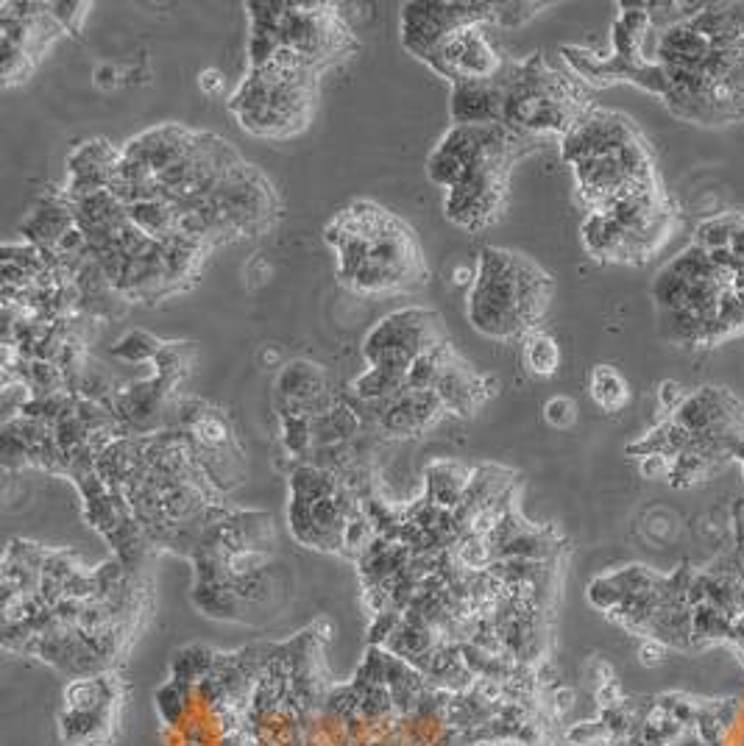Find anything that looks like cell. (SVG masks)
Returning <instances> with one entry per match:
<instances>
[{
	"label": "cell",
	"instance_id": "1",
	"mask_svg": "<svg viewBox=\"0 0 744 746\" xmlns=\"http://www.w3.org/2000/svg\"><path fill=\"white\" fill-rule=\"evenodd\" d=\"M552 282L536 262L502 248H483L471 282L466 315L485 337L513 340L536 332L547 312Z\"/></svg>",
	"mask_w": 744,
	"mask_h": 746
},
{
	"label": "cell",
	"instance_id": "2",
	"mask_svg": "<svg viewBox=\"0 0 744 746\" xmlns=\"http://www.w3.org/2000/svg\"><path fill=\"white\" fill-rule=\"evenodd\" d=\"M327 243L338 254V276L357 293H393L427 282L418 240L393 215L382 220L374 232H327Z\"/></svg>",
	"mask_w": 744,
	"mask_h": 746
},
{
	"label": "cell",
	"instance_id": "3",
	"mask_svg": "<svg viewBox=\"0 0 744 746\" xmlns=\"http://www.w3.org/2000/svg\"><path fill=\"white\" fill-rule=\"evenodd\" d=\"M315 106L313 84L279 78L268 70L251 67L229 98V112L254 137L282 140L307 126Z\"/></svg>",
	"mask_w": 744,
	"mask_h": 746
},
{
	"label": "cell",
	"instance_id": "4",
	"mask_svg": "<svg viewBox=\"0 0 744 746\" xmlns=\"http://www.w3.org/2000/svg\"><path fill=\"white\" fill-rule=\"evenodd\" d=\"M221 220L223 237H257L276 218V193L254 165L240 162L207 195Z\"/></svg>",
	"mask_w": 744,
	"mask_h": 746
},
{
	"label": "cell",
	"instance_id": "5",
	"mask_svg": "<svg viewBox=\"0 0 744 746\" xmlns=\"http://www.w3.org/2000/svg\"><path fill=\"white\" fill-rule=\"evenodd\" d=\"M444 340L446 335L435 312L407 307L385 315L368 332L363 340V357L368 360V368H385L407 376L418 354L430 351Z\"/></svg>",
	"mask_w": 744,
	"mask_h": 746
},
{
	"label": "cell",
	"instance_id": "6",
	"mask_svg": "<svg viewBox=\"0 0 744 746\" xmlns=\"http://www.w3.org/2000/svg\"><path fill=\"white\" fill-rule=\"evenodd\" d=\"M485 23H491V3L416 0L402 6V45L424 62V56L435 51L452 31Z\"/></svg>",
	"mask_w": 744,
	"mask_h": 746
},
{
	"label": "cell",
	"instance_id": "7",
	"mask_svg": "<svg viewBox=\"0 0 744 746\" xmlns=\"http://www.w3.org/2000/svg\"><path fill=\"white\" fill-rule=\"evenodd\" d=\"M424 62L441 78H449L452 84L485 81L502 73V59L491 37L485 34V26L457 28L435 51L424 56Z\"/></svg>",
	"mask_w": 744,
	"mask_h": 746
},
{
	"label": "cell",
	"instance_id": "8",
	"mask_svg": "<svg viewBox=\"0 0 744 746\" xmlns=\"http://www.w3.org/2000/svg\"><path fill=\"white\" fill-rule=\"evenodd\" d=\"M505 190H508V170H474L452 190H446V218L460 229H485L499 218V209L505 204Z\"/></svg>",
	"mask_w": 744,
	"mask_h": 746
},
{
	"label": "cell",
	"instance_id": "9",
	"mask_svg": "<svg viewBox=\"0 0 744 746\" xmlns=\"http://www.w3.org/2000/svg\"><path fill=\"white\" fill-rule=\"evenodd\" d=\"M357 407L366 410L363 418L393 438H413L418 432L430 429L446 412L444 401L432 390H413V387H405L385 401H357Z\"/></svg>",
	"mask_w": 744,
	"mask_h": 746
},
{
	"label": "cell",
	"instance_id": "10",
	"mask_svg": "<svg viewBox=\"0 0 744 746\" xmlns=\"http://www.w3.org/2000/svg\"><path fill=\"white\" fill-rule=\"evenodd\" d=\"M639 140V134L633 129V123L627 117L616 115V112H586L575 123V129L563 137V159L569 165H577L591 156L608 154L619 145Z\"/></svg>",
	"mask_w": 744,
	"mask_h": 746
},
{
	"label": "cell",
	"instance_id": "11",
	"mask_svg": "<svg viewBox=\"0 0 744 746\" xmlns=\"http://www.w3.org/2000/svg\"><path fill=\"white\" fill-rule=\"evenodd\" d=\"M432 393L444 401L446 412L474 415L496 393V379H488L483 373L474 371L469 362L452 348L446 354L444 368L438 373V382L432 387Z\"/></svg>",
	"mask_w": 744,
	"mask_h": 746
},
{
	"label": "cell",
	"instance_id": "12",
	"mask_svg": "<svg viewBox=\"0 0 744 746\" xmlns=\"http://www.w3.org/2000/svg\"><path fill=\"white\" fill-rule=\"evenodd\" d=\"M452 126H488L505 120V78L452 84Z\"/></svg>",
	"mask_w": 744,
	"mask_h": 746
},
{
	"label": "cell",
	"instance_id": "13",
	"mask_svg": "<svg viewBox=\"0 0 744 746\" xmlns=\"http://www.w3.org/2000/svg\"><path fill=\"white\" fill-rule=\"evenodd\" d=\"M70 229H76V218H73V206L67 201V195H62V198L42 201L20 226V234L42 251H56Z\"/></svg>",
	"mask_w": 744,
	"mask_h": 746
},
{
	"label": "cell",
	"instance_id": "14",
	"mask_svg": "<svg viewBox=\"0 0 744 746\" xmlns=\"http://www.w3.org/2000/svg\"><path fill=\"white\" fill-rule=\"evenodd\" d=\"M583 245L594 259L630 262V234L602 212H588L583 220Z\"/></svg>",
	"mask_w": 744,
	"mask_h": 746
},
{
	"label": "cell",
	"instance_id": "15",
	"mask_svg": "<svg viewBox=\"0 0 744 746\" xmlns=\"http://www.w3.org/2000/svg\"><path fill=\"white\" fill-rule=\"evenodd\" d=\"M471 476L474 474L463 465L444 463V460L432 463L427 468V499L455 513L460 502H463V496H466V490H469Z\"/></svg>",
	"mask_w": 744,
	"mask_h": 746
},
{
	"label": "cell",
	"instance_id": "16",
	"mask_svg": "<svg viewBox=\"0 0 744 746\" xmlns=\"http://www.w3.org/2000/svg\"><path fill=\"white\" fill-rule=\"evenodd\" d=\"M588 390H591L594 404L605 412L625 410L627 401H630V387H627L625 376L616 371V368H611V365H597L591 371Z\"/></svg>",
	"mask_w": 744,
	"mask_h": 746
},
{
	"label": "cell",
	"instance_id": "17",
	"mask_svg": "<svg viewBox=\"0 0 744 746\" xmlns=\"http://www.w3.org/2000/svg\"><path fill=\"white\" fill-rule=\"evenodd\" d=\"M522 362L533 376H541V379L555 376L558 368H561V346H558V340L547 335V332H538V329L530 332V335H524Z\"/></svg>",
	"mask_w": 744,
	"mask_h": 746
},
{
	"label": "cell",
	"instance_id": "18",
	"mask_svg": "<svg viewBox=\"0 0 744 746\" xmlns=\"http://www.w3.org/2000/svg\"><path fill=\"white\" fill-rule=\"evenodd\" d=\"M407 387L405 373L385 371V368H368L363 376H357L352 382V393L357 401H385L396 396L399 390Z\"/></svg>",
	"mask_w": 744,
	"mask_h": 746
},
{
	"label": "cell",
	"instance_id": "19",
	"mask_svg": "<svg viewBox=\"0 0 744 746\" xmlns=\"http://www.w3.org/2000/svg\"><path fill=\"white\" fill-rule=\"evenodd\" d=\"M731 635V618L725 610L714 605H700L692 610V649L728 641Z\"/></svg>",
	"mask_w": 744,
	"mask_h": 746
},
{
	"label": "cell",
	"instance_id": "20",
	"mask_svg": "<svg viewBox=\"0 0 744 746\" xmlns=\"http://www.w3.org/2000/svg\"><path fill=\"white\" fill-rule=\"evenodd\" d=\"M162 348H165V343L151 337L148 332H129L118 346L112 348V357L123 362H154Z\"/></svg>",
	"mask_w": 744,
	"mask_h": 746
},
{
	"label": "cell",
	"instance_id": "21",
	"mask_svg": "<svg viewBox=\"0 0 744 746\" xmlns=\"http://www.w3.org/2000/svg\"><path fill=\"white\" fill-rule=\"evenodd\" d=\"M282 440L290 454H307L313 443V418L304 415H282Z\"/></svg>",
	"mask_w": 744,
	"mask_h": 746
},
{
	"label": "cell",
	"instance_id": "22",
	"mask_svg": "<svg viewBox=\"0 0 744 746\" xmlns=\"http://www.w3.org/2000/svg\"><path fill=\"white\" fill-rule=\"evenodd\" d=\"M101 699H104V688H101V682L95 680L73 682L65 691V702L70 713H92Z\"/></svg>",
	"mask_w": 744,
	"mask_h": 746
},
{
	"label": "cell",
	"instance_id": "23",
	"mask_svg": "<svg viewBox=\"0 0 744 746\" xmlns=\"http://www.w3.org/2000/svg\"><path fill=\"white\" fill-rule=\"evenodd\" d=\"M588 602L597 607V610H605V613H614L616 607L625 602V593L616 585L614 574L597 577L588 585Z\"/></svg>",
	"mask_w": 744,
	"mask_h": 746
},
{
	"label": "cell",
	"instance_id": "24",
	"mask_svg": "<svg viewBox=\"0 0 744 746\" xmlns=\"http://www.w3.org/2000/svg\"><path fill=\"white\" fill-rule=\"evenodd\" d=\"M541 9V3H491V23L502 28H516L527 23Z\"/></svg>",
	"mask_w": 744,
	"mask_h": 746
},
{
	"label": "cell",
	"instance_id": "25",
	"mask_svg": "<svg viewBox=\"0 0 744 746\" xmlns=\"http://www.w3.org/2000/svg\"><path fill=\"white\" fill-rule=\"evenodd\" d=\"M90 12V3H48V14L62 26V31L79 34L84 17Z\"/></svg>",
	"mask_w": 744,
	"mask_h": 746
},
{
	"label": "cell",
	"instance_id": "26",
	"mask_svg": "<svg viewBox=\"0 0 744 746\" xmlns=\"http://www.w3.org/2000/svg\"><path fill=\"white\" fill-rule=\"evenodd\" d=\"M544 418L552 429H569L577 421V404L569 396H555L544 404Z\"/></svg>",
	"mask_w": 744,
	"mask_h": 746
},
{
	"label": "cell",
	"instance_id": "27",
	"mask_svg": "<svg viewBox=\"0 0 744 746\" xmlns=\"http://www.w3.org/2000/svg\"><path fill=\"white\" fill-rule=\"evenodd\" d=\"M639 474L644 479H669L672 474V457H666V454H644L639 457Z\"/></svg>",
	"mask_w": 744,
	"mask_h": 746
},
{
	"label": "cell",
	"instance_id": "28",
	"mask_svg": "<svg viewBox=\"0 0 744 746\" xmlns=\"http://www.w3.org/2000/svg\"><path fill=\"white\" fill-rule=\"evenodd\" d=\"M686 396H689V393H686V390L680 387V382H675V379H666V382L658 385V404H661V410L664 412L678 410Z\"/></svg>",
	"mask_w": 744,
	"mask_h": 746
},
{
	"label": "cell",
	"instance_id": "29",
	"mask_svg": "<svg viewBox=\"0 0 744 746\" xmlns=\"http://www.w3.org/2000/svg\"><path fill=\"white\" fill-rule=\"evenodd\" d=\"M666 652H669V646L661 644V641H653V638H647L639 649V660L644 666H658L666 657Z\"/></svg>",
	"mask_w": 744,
	"mask_h": 746
},
{
	"label": "cell",
	"instance_id": "30",
	"mask_svg": "<svg viewBox=\"0 0 744 746\" xmlns=\"http://www.w3.org/2000/svg\"><path fill=\"white\" fill-rule=\"evenodd\" d=\"M597 702H600L602 710L616 708V705H622V702H625V694H622V688H619L616 682H608V685L597 688Z\"/></svg>",
	"mask_w": 744,
	"mask_h": 746
},
{
	"label": "cell",
	"instance_id": "31",
	"mask_svg": "<svg viewBox=\"0 0 744 746\" xmlns=\"http://www.w3.org/2000/svg\"><path fill=\"white\" fill-rule=\"evenodd\" d=\"M198 87H201V92H207V95H221L223 73L221 70H204V73L198 76Z\"/></svg>",
	"mask_w": 744,
	"mask_h": 746
},
{
	"label": "cell",
	"instance_id": "32",
	"mask_svg": "<svg viewBox=\"0 0 744 746\" xmlns=\"http://www.w3.org/2000/svg\"><path fill=\"white\" fill-rule=\"evenodd\" d=\"M552 708L558 716H563L566 710L575 708V691L572 688H555L552 691Z\"/></svg>",
	"mask_w": 744,
	"mask_h": 746
},
{
	"label": "cell",
	"instance_id": "33",
	"mask_svg": "<svg viewBox=\"0 0 744 746\" xmlns=\"http://www.w3.org/2000/svg\"><path fill=\"white\" fill-rule=\"evenodd\" d=\"M591 680H594L597 688H602V685L614 682V669H611L605 660H594V666H591Z\"/></svg>",
	"mask_w": 744,
	"mask_h": 746
},
{
	"label": "cell",
	"instance_id": "34",
	"mask_svg": "<svg viewBox=\"0 0 744 746\" xmlns=\"http://www.w3.org/2000/svg\"><path fill=\"white\" fill-rule=\"evenodd\" d=\"M471 746H496V744H491V741H477V744H471Z\"/></svg>",
	"mask_w": 744,
	"mask_h": 746
}]
</instances>
